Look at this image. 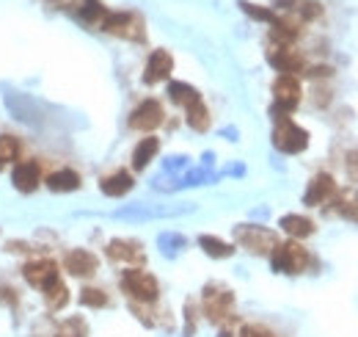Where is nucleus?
<instances>
[{
	"label": "nucleus",
	"instance_id": "obj_17",
	"mask_svg": "<svg viewBox=\"0 0 358 337\" xmlns=\"http://www.w3.org/2000/svg\"><path fill=\"white\" fill-rule=\"evenodd\" d=\"M270 25H273L270 36H273V42H276V45H282V47H289V45L300 36L298 22H295V19H289V17H276Z\"/></svg>",
	"mask_w": 358,
	"mask_h": 337
},
{
	"label": "nucleus",
	"instance_id": "obj_19",
	"mask_svg": "<svg viewBox=\"0 0 358 337\" xmlns=\"http://www.w3.org/2000/svg\"><path fill=\"white\" fill-rule=\"evenodd\" d=\"M279 227L284 230L286 235H292V238H309V235L314 233V221H311V219H306V216H298V213L282 216Z\"/></svg>",
	"mask_w": 358,
	"mask_h": 337
},
{
	"label": "nucleus",
	"instance_id": "obj_4",
	"mask_svg": "<svg viewBox=\"0 0 358 337\" xmlns=\"http://www.w3.org/2000/svg\"><path fill=\"white\" fill-rule=\"evenodd\" d=\"M273 147L286 155H298L309 147V133L298 127L292 119H282L276 122V130H273Z\"/></svg>",
	"mask_w": 358,
	"mask_h": 337
},
{
	"label": "nucleus",
	"instance_id": "obj_7",
	"mask_svg": "<svg viewBox=\"0 0 358 337\" xmlns=\"http://www.w3.org/2000/svg\"><path fill=\"white\" fill-rule=\"evenodd\" d=\"M163 125V105L157 100H143L141 105L130 113V127L141 130V133H152L154 127Z\"/></svg>",
	"mask_w": 358,
	"mask_h": 337
},
{
	"label": "nucleus",
	"instance_id": "obj_36",
	"mask_svg": "<svg viewBox=\"0 0 358 337\" xmlns=\"http://www.w3.org/2000/svg\"><path fill=\"white\" fill-rule=\"evenodd\" d=\"M94 3H99V0H86V6H94Z\"/></svg>",
	"mask_w": 358,
	"mask_h": 337
},
{
	"label": "nucleus",
	"instance_id": "obj_9",
	"mask_svg": "<svg viewBox=\"0 0 358 337\" xmlns=\"http://www.w3.org/2000/svg\"><path fill=\"white\" fill-rule=\"evenodd\" d=\"M268 61H270V67H276L282 75L303 72V67H306V61H303V56H300L298 50L282 47V45H276V47L268 50Z\"/></svg>",
	"mask_w": 358,
	"mask_h": 337
},
{
	"label": "nucleus",
	"instance_id": "obj_30",
	"mask_svg": "<svg viewBox=\"0 0 358 337\" xmlns=\"http://www.w3.org/2000/svg\"><path fill=\"white\" fill-rule=\"evenodd\" d=\"M336 210H339L345 219L358 221V199L353 196V194H342V196H339V202H336Z\"/></svg>",
	"mask_w": 358,
	"mask_h": 337
},
{
	"label": "nucleus",
	"instance_id": "obj_27",
	"mask_svg": "<svg viewBox=\"0 0 358 337\" xmlns=\"http://www.w3.org/2000/svg\"><path fill=\"white\" fill-rule=\"evenodd\" d=\"M19 155V141L14 136H0V164H8V161H17Z\"/></svg>",
	"mask_w": 358,
	"mask_h": 337
},
{
	"label": "nucleus",
	"instance_id": "obj_37",
	"mask_svg": "<svg viewBox=\"0 0 358 337\" xmlns=\"http://www.w3.org/2000/svg\"><path fill=\"white\" fill-rule=\"evenodd\" d=\"M0 168H3V164H0Z\"/></svg>",
	"mask_w": 358,
	"mask_h": 337
},
{
	"label": "nucleus",
	"instance_id": "obj_21",
	"mask_svg": "<svg viewBox=\"0 0 358 337\" xmlns=\"http://www.w3.org/2000/svg\"><path fill=\"white\" fill-rule=\"evenodd\" d=\"M185 111H188V125H190L196 133L210 130V122H213V119H210V111H207V105L202 102V97H199L196 102H190Z\"/></svg>",
	"mask_w": 358,
	"mask_h": 337
},
{
	"label": "nucleus",
	"instance_id": "obj_6",
	"mask_svg": "<svg viewBox=\"0 0 358 337\" xmlns=\"http://www.w3.org/2000/svg\"><path fill=\"white\" fill-rule=\"evenodd\" d=\"M234 238H237L240 246H245L248 252H254V254H270L273 246L279 244L270 230L257 227V224H240V227L234 230Z\"/></svg>",
	"mask_w": 358,
	"mask_h": 337
},
{
	"label": "nucleus",
	"instance_id": "obj_15",
	"mask_svg": "<svg viewBox=\"0 0 358 337\" xmlns=\"http://www.w3.org/2000/svg\"><path fill=\"white\" fill-rule=\"evenodd\" d=\"M171 70H174V58L165 53V50H154L152 56H149V61H146V72H143V84H160V81H165L168 75H171Z\"/></svg>",
	"mask_w": 358,
	"mask_h": 337
},
{
	"label": "nucleus",
	"instance_id": "obj_34",
	"mask_svg": "<svg viewBox=\"0 0 358 337\" xmlns=\"http://www.w3.org/2000/svg\"><path fill=\"white\" fill-rule=\"evenodd\" d=\"M188 166V158L185 155H171L168 161H165V168L168 171H179V168H185Z\"/></svg>",
	"mask_w": 358,
	"mask_h": 337
},
{
	"label": "nucleus",
	"instance_id": "obj_31",
	"mask_svg": "<svg viewBox=\"0 0 358 337\" xmlns=\"http://www.w3.org/2000/svg\"><path fill=\"white\" fill-rule=\"evenodd\" d=\"M243 329H245V327H243L237 318H229V321L220 324V335L218 337H243Z\"/></svg>",
	"mask_w": 358,
	"mask_h": 337
},
{
	"label": "nucleus",
	"instance_id": "obj_18",
	"mask_svg": "<svg viewBox=\"0 0 358 337\" xmlns=\"http://www.w3.org/2000/svg\"><path fill=\"white\" fill-rule=\"evenodd\" d=\"M47 188L56 191V194H70V191H77L80 188V174L72 171V168H58L47 177Z\"/></svg>",
	"mask_w": 358,
	"mask_h": 337
},
{
	"label": "nucleus",
	"instance_id": "obj_5",
	"mask_svg": "<svg viewBox=\"0 0 358 337\" xmlns=\"http://www.w3.org/2000/svg\"><path fill=\"white\" fill-rule=\"evenodd\" d=\"M231 310H234V293L229 288H220V285H207L204 288V313L213 324H223L231 318Z\"/></svg>",
	"mask_w": 358,
	"mask_h": 337
},
{
	"label": "nucleus",
	"instance_id": "obj_10",
	"mask_svg": "<svg viewBox=\"0 0 358 337\" xmlns=\"http://www.w3.org/2000/svg\"><path fill=\"white\" fill-rule=\"evenodd\" d=\"M334 194H336V180H334L328 171H323V174H317V177L309 182V188H306V194H303V205L317 207V205L328 202Z\"/></svg>",
	"mask_w": 358,
	"mask_h": 337
},
{
	"label": "nucleus",
	"instance_id": "obj_12",
	"mask_svg": "<svg viewBox=\"0 0 358 337\" xmlns=\"http://www.w3.org/2000/svg\"><path fill=\"white\" fill-rule=\"evenodd\" d=\"M188 210H193V207H190V205H185V207H149V205H130V207L116 210L113 216H116V219L141 221V219H160V216H179V213H188Z\"/></svg>",
	"mask_w": 358,
	"mask_h": 337
},
{
	"label": "nucleus",
	"instance_id": "obj_35",
	"mask_svg": "<svg viewBox=\"0 0 358 337\" xmlns=\"http://www.w3.org/2000/svg\"><path fill=\"white\" fill-rule=\"evenodd\" d=\"M306 75L309 78H325V75H331V67H311Z\"/></svg>",
	"mask_w": 358,
	"mask_h": 337
},
{
	"label": "nucleus",
	"instance_id": "obj_32",
	"mask_svg": "<svg viewBox=\"0 0 358 337\" xmlns=\"http://www.w3.org/2000/svg\"><path fill=\"white\" fill-rule=\"evenodd\" d=\"M298 11H300V17H303V19H317V17L323 14V8H320V3H314V0H306V3H298Z\"/></svg>",
	"mask_w": 358,
	"mask_h": 337
},
{
	"label": "nucleus",
	"instance_id": "obj_33",
	"mask_svg": "<svg viewBox=\"0 0 358 337\" xmlns=\"http://www.w3.org/2000/svg\"><path fill=\"white\" fill-rule=\"evenodd\" d=\"M185 315H188V318H185V321H188V324H185V335L190 337L193 332H196V313H193V301H188V304H185Z\"/></svg>",
	"mask_w": 358,
	"mask_h": 337
},
{
	"label": "nucleus",
	"instance_id": "obj_16",
	"mask_svg": "<svg viewBox=\"0 0 358 337\" xmlns=\"http://www.w3.org/2000/svg\"><path fill=\"white\" fill-rule=\"evenodd\" d=\"M133 185H136V180H133L130 171H113L111 177H105V180L99 182V191H102L105 196H113V199H116V196L130 194Z\"/></svg>",
	"mask_w": 358,
	"mask_h": 337
},
{
	"label": "nucleus",
	"instance_id": "obj_20",
	"mask_svg": "<svg viewBox=\"0 0 358 337\" xmlns=\"http://www.w3.org/2000/svg\"><path fill=\"white\" fill-rule=\"evenodd\" d=\"M160 152V141L154 136H146L138 141V147L133 150V168L136 171H143V168L152 164V158Z\"/></svg>",
	"mask_w": 358,
	"mask_h": 337
},
{
	"label": "nucleus",
	"instance_id": "obj_26",
	"mask_svg": "<svg viewBox=\"0 0 358 337\" xmlns=\"http://www.w3.org/2000/svg\"><path fill=\"white\" fill-rule=\"evenodd\" d=\"M80 304L99 310V307L108 304V296H105V290H99V288H83V290H80Z\"/></svg>",
	"mask_w": 358,
	"mask_h": 337
},
{
	"label": "nucleus",
	"instance_id": "obj_23",
	"mask_svg": "<svg viewBox=\"0 0 358 337\" xmlns=\"http://www.w3.org/2000/svg\"><path fill=\"white\" fill-rule=\"evenodd\" d=\"M199 246L210 254V257H218V260H226V257L234 254V246H231V244H226V241H220V238H215V235H202V238H199Z\"/></svg>",
	"mask_w": 358,
	"mask_h": 337
},
{
	"label": "nucleus",
	"instance_id": "obj_14",
	"mask_svg": "<svg viewBox=\"0 0 358 337\" xmlns=\"http://www.w3.org/2000/svg\"><path fill=\"white\" fill-rule=\"evenodd\" d=\"M39 180H42L39 164H33V161H22L11 168V182L19 194H33L39 188Z\"/></svg>",
	"mask_w": 358,
	"mask_h": 337
},
{
	"label": "nucleus",
	"instance_id": "obj_2",
	"mask_svg": "<svg viewBox=\"0 0 358 337\" xmlns=\"http://www.w3.org/2000/svg\"><path fill=\"white\" fill-rule=\"evenodd\" d=\"M270 265H273V271H279V274H300V271H306V265H309V252H306L298 241L276 244L273 252H270Z\"/></svg>",
	"mask_w": 358,
	"mask_h": 337
},
{
	"label": "nucleus",
	"instance_id": "obj_29",
	"mask_svg": "<svg viewBox=\"0 0 358 337\" xmlns=\"http://www.w3.org/2000/svg\"><path fill=\"white\" fill-rule=\"evenodd\" d=\"M88 327L83 318H67L61 327H58V337H86Z\"/></svg>",
	"mask_w": 358,
	"mask_h": 337
},
{
	"label": "nucleus",
	"instance_id": "obj_1",
	"mask_svg": "<svg viewBox=\"0 0 358 337\" xmlns=\"http://www.w3.org/2000/svg\"><path fill=\"white\" fill-rule=\"evenodd\" d=\"M122 290L136 301V304H154L157 296H160V285L157 279L149 274V271H141V268H127L119 279Z\"/></svg>",
	"mask_w": 358,
	"mask_h": 337
},
{
	"label": "nucleus",
	"instance_id": "obj_24",
	"mask_svg": "<svg viewBox=\"0 0 358 337\" xmlns=\"http://www.w3.org/2000/svg\"><path fill=\"white\" fill-rule=\"evenodd\" d=\"M168 97H171V102H177V105H190V102H196L199 100V91L193 88V86L182 84V81H174V84H168Z\"/></svg>",
	"mask_w": 358,
	"mask_h": 337
},
{
	"label": "nucleus",
	"instance_id": "obj_3",
	"mask_svg": "<svg viewBox=\"0 0 358 337\" xmlns=\"http://www.w3.org/2000/svg\"><path fill=\"white\" fill-rule=\"evenodd\" d=\"M99 25H102V31L116 33L122 39H133V42H141L143 36H146L143 19L138 14H130V11H108Z\"/></svg>",
	"mask_w": 358,
	"mask_h": 337
},
{
	"label": "nucleus",
	"instance_id": "obj_8",
	"mask_svg": "<svg viewBox=\"0 0 358 337\" xmlns=\"http://www.w3.org/2000/svg\"><path fill=\"white\" fill-rule=\"evenodd\" d=\"M22 276H25V282H28V285H33V288L44 290L50 282H56V279H58V265H56L53 260H47V257H42V260H31V262H25Z\"/></svg>",
	"mask_w": 358,
	"mask_h": 337
},
{
	"label": "nucleus",
	"instance_id": "obj_28",
	"mask_svg": "<svg viewBox=\"0 0 358 337\" xmlns=\"http://www.w3.org/2000/svg\"><path fill=\"white\" fill-rule=\"evenodd\" d=\"M248 17H254V19H259V22H273L276 19V14L270 11V8H262V6H257V3H248V0H240L237 3Z\"/></svg>",
	"mask_w": 358,
	"mask_h": 337
},
{
	"label": "nucleus",
	"instance_id": "obj_22",
	"mask_svg": "<svg viewBox=\"0 0 358 337\" xmlns=\"http://www.w3.org/2000/svg\"><path fill=\"white\" fill-rule=\"evenodd\" d=\"M42 293H44V301H47L50 310H61V307H67V301H70V290H67V285H64L61 279L50 282Z\"/></svg>",
	"mask_w": 358,
	"mask_h": 337
},
{
	"label": "nucleus",
	"instance_id": "obj_11",
	"mask_svg": "<svg viewBox=\"0 0 358 337\" xmlns=\"http://www.w3.org/2000/svg\"><path fill=\"white\" fill-rule=\"evenodd\" d=\"M105 252H108V257H111L113 262H127V265L146 260L143 246L138 241H130V238H113V241L105 246Z\"/></svg>",
	"mask_w": 358,
	"mask_h": 337
},
{
	"label": "nucleus",
	"instance_id": "obj_13",
	"mask_svg": "<svg viewBox=\"0 0 358 337\" xmlns=\"http://www.w3.org/2000/svg\"><path fill=\"white\" fill-rule=\"evenodd\" d=\"M97 265H99L97 254L88 252V249H72V252L64 257V268L70 271L72 276H80V279L97 274Z\"/></svg>",
	"mask_w": 358,
	"mask_h": 337
},
{
	"label": "nucleus",
	"instance_id": "obj_25",
	"mask_svg": "<svg viewBox=\"0 0 358 337\" xmlns=\"http://www.w3.org/2000/svg\"><path fill=\"white\" fill-rule=\"evenodd\" d=\"M157 244H160V249L165 257H174L177 252H182L185 246H188V241L182 238V235H177V233H163L160 238H157Z\"/></svg>",
	"mask_w": 358,
	"mask_h": 337
}]
</instances>
